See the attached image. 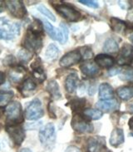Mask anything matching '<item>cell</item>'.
Masks as SVG:
<instances>
[{
  "instance_id": "9a60e30c",
  "label": "cell",
  "mask_w": 133,
  "mask_h": 152,
  "mask_svg": "<svg viewBox=\"0 0 133 152\" xmlns=\"http://www.w3.org/2000/svg\"><path fill=\"white\" fill-rule=\"evenodd\" d=\"M105 144V140L101 137H91L87 141L88 152H100Z\"/></svg>"
},
{
  "instance_id": "484cf974",
  "label": "cell",
  "mask_w": 133,
  "mask_h": 152,
  "mask_svg": "<svg viewBox=\"0 0 133 152\" xmlns=\"http://www.w3.org/2000/svg\"><path fill=\"white\" fill-rule=\"evenodd\" d=\"M102 114L103 113L98 109H92V108H88L83 111V115L87 119L93 120V121L99 120L102 116Z\"/></svg>"
},
{
  "instance_id": "bcb514c9",
  "label": "cell",
  "mask_w": 133,
  "mask_h": 152,
  "mask_svg": "<svg viewBox=\"0 0 133 152\" xmlns=\"http://www.w3.org/2000/svg\"><path fill=\"white\" fill-rule=\"evenodd\" d=\"M129 38H130V41L133 43V33L130 35V37H129Z\"/></svg>"
},
{
  "instance_id": "f1b7e54d",
  "label": "cell",
  "mask_w": 133,
  "mask_h": 152,
  "mask_svg": "<svg viewBox=\"0 0 133 152\" xmlns=\"http://www.w3.org/2000/svg\"><path fill=\"white\" fill-rule=\"evenodd\" d=\"M13 95H14L13 92L11 91H0V107H4L6 104H8L11 101V99L13 97Z\"/></svg>"
},
{
  "instance_id": "ab89813d",
  "label": "cell",
  "mask_w": 133,
  "mask_h": 152,
  "mask_svg": "<svg viewBox=\"0 0 133 152\" xmlns=\"http://www.w3.org/2000/svg\"><path fill=\"white\" fill-rule=\"evenodd\" d=\"M121 70V69H119V68H114V69H112L111 71H109V74L111 75V76H115L116 74H120Z\"/></svg>"
},
{
  "instance_id": "ba28073f",
  "label": "cell",
  "mask_w": 133,
  "mask_h": 152,
  "mask_svg": "<svg viewBox=\"0 0 133 152\" xmlns=\"http://www.w3.org/2000/svg\"><path fill=\"white\" fill-rule=\"evenodd\" d=\"M133 61V46L129 43H125L124 45L121 47L117 62L120 65L124 66H129L132 64Z\"/></svg>"
},
{
  "instance_id": "7dc6e473",
  "label": "cell",
  "mask_w": 133,
  "mask_h": 152,
  "mask_svg": "<svg viewBox=\"0 0 133 152\" xmlns=\"http://www.w3.org/2000/svg\"><path fill=\"white\" fill-rule=\"evenodd\" d=\"M3 11V7H2V2H0V12Z\"/></svg>"
},
{
  "instance_id": "9c48e42d",
  "label": "cell",
  "mask_w": 133,
  "mask_h": 152,
  "mask_svg": "<svg viewBox=\"0 0 133 152\" xmlns=\"http://www.w3.org/2000/svg\"><path fill=\"white\" fill-rule=\"evenodd\" d=\"M5 4H6V7L8 8L9 12L12 16L21 18L24 17L27 13L26 8L22 1H18V0L6 1Z\"/></svg>"
},
{
  "instance_id": "d4e9b609",
  "label": "cell",
  "mask_w": 133,
  "mask_h": 152,
  "mask_svg": "<svg viewBox=\"0 0 133 152\" xmlns=\"http://www.w3.org/2000/svg\"><path fill=\"white\" fill-rule=\"evenodd\" d=\"M118 44L115 39L108 38L105 41L103 45V51L107 53H116L118 52Z\"/></svg>"
},
{
  "instance_id": "3957f363",
  "label": "cell",
  "mask_w": 133,
  "mask_h": 152,
  "mask_svg": "<svg viewBox=\"0 0 133 152\" xmlns=\"http://www.w3.org/2000/svg\"><path fill=\"white\" fill-rule=\"evenodd\" d=\"M23 47L24 49L28 52L37 53L42 47V41L40 35H37L35 33L28 31L25 35L24 39L23 41Z\"/></svg>"
},
{
  "instance_id": "f35d334b",
  "label": "cell",
  "mask_w": 133,
  "mask_h": 152,
  "mask_svg": "<svg viewBox=\"0 0 133 152\" xmlns=\"http://www.w3.org/2000/svg\"><path fill=\"white\" fill-rule=\"evenodd\" d=\"M126 18H127V20H128L129 22L133 23V8H131V9L128 11Z\"/></svg>"
},
{
  "instance_id": "e575fe53",
  "label": "cell",
  "mask_w": 133,
  "mask_h": 152,
  "mask_svg": "<svg viewBox=\"0 0 133 152\" xmlns=\"http://www.w3.org/2000/svg\"><path fill=\"white\" fill-rule=\"evenodd\" d=\"M60 30L62 32L64 42H66L67 41V38H68V28H67L66 25L64 24V23H61L60 24Z\"/></svg>"
},
{
  "instance_id": "30bf717a",
  "label": "cell",
  "mask_w": 133,
  "mask_h": 152,
  "mask_svg": "<svg viewBox=\"0 0 133 152\" xmlns=\"http://www.w3.org/2000/svg\"><path fill=\"white\" fill-rule=\"evenodd\" d=\"M82 53L79 50H73L65 54L60 60V66L62 67H69L78 63L82 60Z\"/></svg>"
},
{
  "instance_id": "d6a6232c",
  "label": "cell",
  "mask_w": 133,
  "mask_h": 152,
  "mask_svg": "<svg viewBox=\"0 0 133 152\" xmlns=\"http://www.w3.org/2000/svg\"><path fill=\"white\" fill-rule=\"evenodd\" d=\"M18 58L22 62H28L32 58V53L26 49H21L18 54Z\"/></svg>"
},
{
  "instance_id": "6da1fadb",
  "label": "cell",
  "mask_w": 133,
  "mask_h": 152,
  "mask_svg": "<svg viewBox=\"0 0 133 152\" xmlns=\"http://www.w3.org/2000/svg\"><path fill=\"white\" fill-rule=\"evenodd\" d=\"M20 33V24L8 19L0 18V39L12 40Z\"/></svg>"
},
{
  "instance_id": "ffe728a7",
  "label": "cell",
  "mask_w": 133,
  "mask_h": 152,
  "mask_svg": "<svg viewBox=\"0 0 133 152\" xmlns=\"http://www.w3.org/2000/svg\"><path fill=\"white\" fill-rule=\"evenodd\" d=\"M78 77L76 73H71L66 78L65 81V88L67 92L72 93L77 89V86L78 84Z\"/></svg>"
},
{
  "instance_id": "7a4b0ae2",
  "label": "cell",
  "mask_w": 133,
  "mask_h": 152,
  "mask_svg": "<svg viewBox=\"0 0 133 152\" xmlns=\"http://www.w3.org/2000/svg\"><path fill=\"white\" fill-rule=\"evenodd\" d=\"M7 126H18L23 121L22 105L18 102H12L9 103L5 109Z\"/></svg>"
},
{
  "instance_id": "ac0fdd59",
  "label": "cell",
  "mask_w": 133,
  "mask_h": 152,
  "mask_svg": "<svg viewBox=\"0 0 133 152\" xmlns=\"http://www.w3.org/2000/svg\"><path fill=\"white\" fill-rule=\"evenodd\" d=\"M26 75V70L22 66L13 67L8 72V77L12 82L18 83L20 82Z\"/></svg>"
},
{
  "instance_id": "8fae6325",
  "label": "cell",
  "mask_w": 133,
  "mask_h": 152,
  "mask_svg": "<svg viewBox=\"0 0 133 152\" xmlns=\"http://www.w3.org/2000/svg\"><path fill=\"white\" fill-rule=\"evenodd\" d=\"M7 132L12 142L17 145H20L25 138V132L21 126H7Z\"/></svg>"
},
{
  "instance_id": "2e32d148",
  "label": "cell",
  "mask_w": 133,
  "mask_h": 152,
  "mask_svg": "<svg viewBox=\"0 0 133 152\" xmlns=\"http://www.w3.org/2000/svg\"><path fill=\"white\" fill-rule=\"evenodd\" d=\"M114 58L107 54H99L96 56L95 63L97 66L103 68H110L114 65Z\"/></svg>"
},
{
  "instance_id": "b9f144b4",
  "label": "cell",
  "mask_w": 133,
  "mask_h": 152,
  "mask_svg": "<svg viewBox=\"0 0 133 152\" xmlns=\"http://www.w3.org/2000/svg\"><path fill=\"white\" fill-rule=\"evenodd\" d=\"M126 109L129 112L131 113H133V101H132L131 102H129L127 105H126Z\"/></svg>"
},
{
  "instance_id": "d590c367",
  "label": "cell",
  "mask_w": 133,
  "mask_h": 152,
  "mask_svg": "<svg viewBox=\"0 0 133 152\" xmlns=\"http://www.w3.org/2000/svg\"><path fill=\"white\" fill-rule=\"evenodd\" d=\"M15 62H16V59L12 55H8L4 60V65L6 66H13L15 65Z\"/></svg>"
},
{
  "instance_id": "4fadbf2b",
  "label": "cell",
  "mask_w": 133,
  "mask_h": 152,
  "mask_svg": "<svg viewBox=\"0 0 133 152\" xmlns=\"http://www.w3.org/2000/svg\"><path fill=\"white\" fill-rule=\"evenodd\" d=\"M42 22H43V25H44L45 30L47 31V33L49 34L50 37H52L53 40H57V41L60 42L61 43H65L63 37H62V32H61L60 29L54 28L53 26L50 23H48L47 20L42 19Z\"/></svg>"
},
{
  "instance_id": "f546056e",
  "label": "cell",
  "mask_w": 133,
  "mask_h": 152,
  "mask_svg": "<svg viewBox=\"0 0 133 152\" xmlns=\"http://www.w3.org/2000/svg\"><path fill=\"white\" fill-rule=\"evenodd\" d=\"M30 32H32L33 33H35L37 35H40L42 33V23L39 20H35L33 23L31 24L29 30Z\"/></svg>"
},
{
  "instance_id": "c3c4849f",
  "label": "cell",
  "mask_w": 133,
  "mask_h": 152,
  "mask_svg": "<svg viewBox=\"0 0 133 152\" xmlns=\"http://www.w3.org/2000/svg\"><path fill=\"white\" fill-rule=\"evenodd\" d=\"M0 53H1V52H0Z\"/></svg>"
},
{
  "instance_id": "8992f818",
  "label": "cell",
  "mask_w": 133,
  "mask_h": 152,
  "mask_svg": "<svg viewBox=\"0 0 133 152\" xmlns=\"http://www.w3.org/2000/svg\"><path fill=\"white\" fill-rule=\"evenodd\" d=\"M44 111L42 102L38 99H34L33 102L27 107L25 111V115L28 120H37L43 116Z\"/></svg>"
},
{
  "instance_id": "4dcf8cb0",
  "label": "cell",
  "mask_w": 133,
  "mask_h": 152,
  "mask_svg": "<svg viewBox=\"0 0 133 152\" xmlns=\"http://www.w3.org/2000/svg\"><path fill=\"white\" fill-rule=\"evenodd\" d=\"M33 75L34 78L37 80L38 82H42L46 79V74L44 72L43 69L42 68L41 66L34 68L33 72Z\"/></svg>"
},
{
  "instance_id": "836d02e7",
  "label": "cell",
  "mask_w": 133,
  "mask_h": 152,
  "mask_svg": "<svg viewBox=\"0 0 133 152\" xmlns=\"http://www.w3.org/2000/svg\"><path fill=\"white\" fill-rule=\"evenodd\" d=\"M85 105V100L84 99H77V100H74L72 102H71L70 107L73 109V110H78L83 108V106Z\"/></svg>"
},
{
  "instance_id": "5bb4252c",
  "label": "cell",
  "mask_w": 133,
  "mask_h": 152,
  "mask_svg": "<svg viewBox=\"0 0 133 152\" xmlns=\"http://www.w3.org/2000/svg\"><path fill=\"white\" fill-rule=\"evenodd\" d=\"M80 69L83 74L87 77H93L98 74L99 72V67L96 64L95 62H85L80 66Z\"/></svg>"
},
{
  "instance_id": "277c9868",
  "label": "cell",
  "mask_w": 133,
  "mask_h": 152,
  "mask_svg": "<svg viewBox=\"0 0 133 152\" xmlns=\"http://www.w3.org/2000/svg\"><path fill=\"white\" fill-rule=\"evenodd\" d=\"M55 9L61 16L69 22H77L82 18L81 12L67 4H57L55 5Z\"/></svg>"
},
{
  "instance_id": "1f68e13d",
  "label": "cell",
  "mask_w": 133,
  "mask_h": 152,
  "mask_svg": "<svg viewBox=\"0 0 133 152\" xmlns=\"http://www.w3.org/2000/svg\"><path fill=\"white\" fill-rule=\"evenodd\" d=\"M37 10L39 11L40 12H42L43 15H45L46 17H48L49 19H51L52 21H56V18L54 16L53 14V12L49 11L48 8H46L45 6H43V5H39V6H37Z\"/></svg>"
},
{
  "instance_id": "7c38bea8",
  "label": "cell",
  "mask_w": 133,
  "mask_h": 152,
  "mask_svg": "<svg viewBox=\"0 0 133 152\" xmlns=\"http://www.w3.org/2000/svg\"><path fill=\"white\" fill-rule=\"evenodd\" d=\"M96 106L97 109L102 112H112L116 111L118 108V102L116 99H110V100H101L97 102Z\"/></svg>"
},
{
  "instance_id": "7bdbcfd3",
  "label": "cell",
  "mask_w": 133,
  "mask_h": 152,
  "mask_svg": "<svg viewBox=\"0 0 133 152\" xmlns=\"http://www.w3.org/2000/svg\"><path fill=\"white\" fill-rule=\"evenodd\" d=\"M5 78H6L5 74H4V72H0V86L4 83V82H5Z\"/></svg>"
},
{
  "instance_id": "8d00e7d4",
  "label": "cell",
  "mask_w": 133,
  "mask_h": 152,
  "mask_svg": "<svg viewBox=\"0 0 133 152\" xmlns=\"http://www.w3.org/2000/svg\"><path fill=\"white\" fill-rule=\"evenodd\" d=\"M79 3L84 4V5H87L90 8H96L98 7V4L96 1H92V0H80Z\"/></svg>"
},
{
  "instance_id": "d6986e66",
  "label": "cell",
  "mask_w": 133,
  "mask_h": 152,
  "mask_svg": "<svg viewBox=\"0 0 133 152\" xmlns=\"http://www.w3.org/2000/svg\"><path fill=\"white\" fill-rule=\"evenodd\" d=\"M110 26H111V28L116 33L123 34L126 32V30L128 29V26L126 24V23L116 18H112L110 19Z\"/></svg>"
},
{
  "instance_id": "cb8c5ba5",
  "label": "cell",
  "mask_w": 133,
  "mask_h": 152,
  "mask_svg": "<svg viewBox=\"0 0 133 152\" xmlns=\"http://www.w3.org/2000/svg\"><path fill=\"white\" fill-rule=\"evenodd\" d=\"M117 96L123 101H128L133 97V86H121L117 89Z\"/></svg>"
},
{
  "instance_id": "52a82bcc",
  "label": "cell",
  "mask_w": 133,
  "mask_h": 152,
  "mask_svg": "<svg viewBox=\"0 0 133 152\" xmlns=\"http://www.w3.org/2000/svg\"><path fill=\"white\" fill-rule=\"evenodd\" d=\"M39 139L42 144L46 146L53 144L56 139V132L53 124H47L44 127L42 128L39 132Z\"/></svg>"
},
{
  "instance_id": "ee69618b",
  "label": "cell",
  "mask_w": 133,
  "mask_h": 152,
  "mask_svg": "<svg viewBox=\"0 0 133 152\" xmlns=\"http://www.w3.org/2000/svg\"><path fill=\"white\" fill-rule=\"evenodd\" d=\"M129 126H130V129L133 131V117H132L129 121Z\"/></svg>"
},
{
  "instance_id": "44dd1931",
  "label": "cell",
  "mask_w": 133,
  "mask_h": 152,
  "mask_svg": "<svg viewBox=\"0 0 133 152\" xmlns=\"http://www.w3.org/2000/svg\"><path fill=\"white\" fill-rule=\"evenodd\" d=\"M99 97L101 100H110L113 97V88L108 83H102L99 86Z\"/></svg>"
},
{
  "instance_id": "60d3db41",
  "label": "cell",
  "mask_w": 133,
  "mask_h": 152,
  "mask_svg": "<svg viewBox=\"0 0 133 152\" xmlns=\"http://www.w3.org/2000/svg\"><path fill=\"white\" fill-rule=\"evenodd\" d=\"M65 152H81L79 151L78 148H77V147H75V146H70V147H68V148L66 149V151Z\"/></svg>"
},
{
  "instance_id": "4316f807",
  "label": "cell",
  "mask_w": 133,
  "mask_h": 152,
  "mask_svg": "<svg viewBox=\"0 0 133 152\" xmlns=\"http://www.w3.org/2000/svg\"><path fill=\"white\" fill-rule=\"evenodd\" d=\"M120 78L123 81H133V68L129 66H125L121 70Z\"/></svg>"
},
{
  "instance_id": "e0dca14e",
  "label": "cell",
  "mask_w": 133,
  "mask_h": 152,
  "mask_svg": "<svg viewBox=\"0 0 133 152\" xmlns=\"http://www.w3.org/2000/svg\"><path fill=\"white\" fill-rule=\"evenodd\" d=\"M125 140L124 132L120 128H115L111 133L110 144L114 147H117L121 145Z\"/></svg>"
},
{
  "instance_id": "5b68a950",
  "label": "cell",
  "mask_w": 133,
  "mask_h": 152,
  "mask_svg": "<svg viewBox=\"0 0 133 152\" xmlns=\"http://www.w3.org/2000/svg\"><path fill=\"white\" fill-rule=\"evenodd\" d=\"M72 127L75 132L79 133H90L93 131V126L91 123L88 122L85 116L77 114L72 120Z\"/></svg>"
},
{
  "instance_id": "74e56055",
  "label": "cell",
  "mask_w": 133,
  "mask_h": 152,
  "mask_svg": "<svg viewBox=\"0 0 133 152\" xmlns=\"http://www.w3.org/2000/svg\"><path fill=\"white\" fill-rule=\"evenodd\" d=\"M41 125V121H38V122H35V123H29L27 125V127L28 128L29 130H35L37 127H39Z\"/></svg>"
},
{
  "instance_id": "f6af8a7d",
  "label": "cell",
  "mask_w": 133,
  "mask_h": 152,
  "mask_svg": "<svg viewBox=\"0 0 133 152\" xmlns=\"http://www.w3.org/2000/svg\"><path fill=\"white\" fill-rule=\"evenodd\" d=\"M18 152H32V151H31V150H29V149L23 148V149H22V150H20Z\"/></svg>"
},
{
  "instance_id": "603a6c76",
  "label": "cell",
  "mask_w": 133,
  "mask_h": 152,
  "mask_svg": "<svg viewBox=\"0 0 133 152\" xmlns=\"http://www.w3.org/2000/svg\"><path fill=\"white\" fill-rule=\"evenodd\" d=\"M47 90L49 92V94L51 95V96L55 100L61 98V91L59 89V86H58V82L56 81H50L47 86Z\"/></svg>"
},
{
  "instance_id": "7402d4cb",
  "label": "cell",
  "mask_w": 133,
  "mask_h": 152,
  "mask_svg": "<svg viewBox=\"0 0 133 152\" xmlns=\"http://www.w3.org/2000/svg\"><path fill=\"white\" fill-rule=\"evenodd\" d=\"M36 89V84L32 79H27L21 86V93L23 96H30L33 94Z\"/></svg>"
},
{
  "instance_id": "83f0119b",
  "label": "cell",
  "mask_w": 133,
  "mask_h": 152,
  "mask_svg": "<svg viewBox=\"0 0 133 152\" xmlns=\"http://www.w3.org/2000/svg\"><path fill=\"white\" fill-rule=\"evenodd\" d=\"M58 53H59V50L58 48L55 44H50L48 48L46 50L45 56L47 59L48 60H53L54 58H56L58 57Z\"/></svg>"
}]
</instances>
